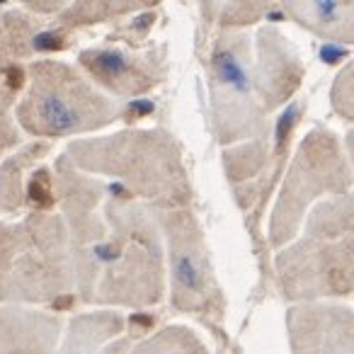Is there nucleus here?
Masks as SVG:
<instances>
[{"mask_svg": "<svg viewBox=\"0 0 354 354\" xmlns=\"http://www.w3.org/2000/svg\"><path fill=\"white\" fill-rule=\"evenodd\" d=\"M255 90L270 117L294 102L304 83V61L296 46L277 27H260L255 37Z\"/></svg>", "mask_w": 354, "mask_h": 354, "instance_id": "9b49d317", "label": "nucleus"}, {"mask_svg": "<svg viewBox=\"0 0 354 354\" xmlns=\"http://www.w3.org/2000/svg\"><path fill=\"white\" fill-rule=\"evenodd\" d=\"M78 170L117 183V192L158 212L189 209L192 183L183 146L167 129H119L107 136L75 138L66 148Z\"/></svg>", "mask_w": 354, "mask_h": 354, "instance_id": "f257e3e1", "label": "nucleus"}, {"mask_svg": "<svg viewBox=\"0 0 354 354\" xmlns=\"http://www.w3.org/2000/svg\"><path fill=\"white\" fill-rule=\"evenodd\" d=\"M153 214L165 238L172 308L207 323H221L226 315V296L214 272L212 252L199 218L192 209H153Z\"/></svg>", "mask_w": 354, "mask_h": 354, "instance_id": "0eeeda50", "label": "nucleus"}, {"mask_svg": "<svg viewBox=\"0 0 354 354\" xmlns=\"http://www.w3.org/2000/svg\"><path fill=\"white\" fill-rule=\"evenodd\" d=\"M127 325L124 315L114 310H97V313L78 315L71 320L68 335L61 342L56 354H97L119 337Z\"/></svg>", "mask_w": 354, "mask_h": 354, "instance_id": "f3484780", "label": "nucleus"}, {"mask_svg": "<svg viewBox=\"0 0 354 354\" xmlns=\"http://www.w3.org/2000/svg\"><path fill=\"white\" fill-rule=\"evenodd\" d=\"M129 352H131V339L119 337V339H114V342H109L107 347L97 354H129Z\"/></svg>", "mask_w": 354, "mask_h": 354, "instance_id": "a878e982", "label": "nucleus"}, {"mask_svg": "<svg viewBox=\"0 0 354 354\" xmlns=\"http://www.w3.org/2000/svg\"><path fill=\"white\" fill-rule=\"evenodd\" d=\"M354 236V189L339 197L318 202L308 212L304 223V238L335 241Z\"/></svg>", "mask_w": 354, "mask_h": 354, "instance_id": "6ab92c4d", "label": "nucleus"}, {"mask_svg": "<svg viewBox=\"0 0 354 354\" xmlns=\"http://www.w3.org/2000/svg\"><path fill=\"white\" fill-rule=\"evenodd\" d=\"M277 281L291 306L354 296V236L299 238L277 252Z\"/></svg>", "mask_w": 354, "mask_h": 354, "instance_id": "1a4fd4ad", "label": "nucleus"}, {"mask_svg": "<svg viewBox=\"0 0 354 354\" xmlns=\"http://www.w3.org/2000/svg\"><path fill=\"white\" fill-rule=\"evenodd\" d=\"M138 8H151L148 3H71L59 12V27L64 32H73L80 27L100 25V22L122 17Z\"/></svg>", "mask_w": 354, "mask_h": 354, "instance_id": "412c9836", "label": "nucleus"}, {"mask_svg": "<svg viewBox=\"0 0 354 354\" xmlns=\"http://www.w3.org/2000/svg\"><path fill=\"white\" fill-rule=\"evenodd\" d=\"M216 10V22L221 32H243L245 27L262 20L270 3H221Z\"/></svg>", "mask_w": 354, "mask_h": 354, "instance_id": "4be33fe9", "label": "nucleus"}, {"mask_svg": "<svg viewBox=\"0 0 354 354\" xmlns=\"http://www.w3.org/2000/svg\"><path fill=\"white\" fill-rule=\"evenodd\" d=\"M252 41L248 32H221L209 54V114L223 148L270 136L252 73Z\"/></svg>", "mask_w": 354, "mask_h": 354, "instance_id": "423d86ee", "label": "nucleus"}, {"mask_svg": "<svg viewBox=\"0 0 354 354\" xmlns=\"http://www.w3.org/2000/svg\"><path fill=\"white\" fill-rule=\"evenodd\" d=\"M12 104H15L12 95L0 93V158L15 146H20V131H17L15 117H12Z\"/></svg>", "mask_w": 354, "mask_h": 354, "instance_id": "393cba45", "label": "nucleus"}, {"mask_svg": "<svg viewBox=\"0 0 354 354\" xmlns=\"http://www.w3.org/2000/svg\"><path fill=\"white\" fill-rule=\"evenodd\" d=\"M61 328L59 315L30 306H0V354H54Z\"/></svg>", "mask_w": 354, "mask_h": 354, "instance_id": "4468645a", "label": "nucleus"}, {"mask_svg": "<svg viewBox=\"0 0 354 354\" xmlns=\"http://www.w3.org/2000/svg\"><path fill=\"white\" fill-rule=\"evenodd\" d=\"M25 90V97L15 104L17 127L44 141L83 136L124 119L122 104L64 61L32 64Z\"/></svg>", "mask_w": 354, "mask_h": 354, "instance_id": "20e7f679", "label": "nucleus"}, {"mask_svg": "<svg viewBox=\"0 0 354 354\" xmlns=\"http://www.w3.org/2000/svg\"><path fill=\"white\" fill-rule=\"evenodd\" d=\"M56 175V202L61 204V216L68 226L71 250H73L75 294L80 304H95L97 289V267L95 250L107 238V221L102 214L104 185L97 177L78 170L71 158L59 156L54 162Z\"/></svg>", "mask_w": 354, "mask_h": 354, "instance_id": "6e6552de", "label": "nucleus"}, {"mask_svg": "<svg viewBox=\"0 0 354 354\" xmlns=\"http://www.w3.org/2000/svg\"><path fill=\"white\" fill-rule=\"evenodd\" d=\"M354 189V170L339 136L325 124L313 127L296 146L270 216L267 238L274 250L294 243L306 216L323 197Z\"/></svg>", "mask_w": 354, "mask_h": 354, "instance_id": "39448f33", "label": "nucleus"}, {"mask_svg": "<svg viewBox=\"0 0 354 354\" xmlns=\"http://www.w3.org/2000/svg\"><path fill=\"white\" fill-rule=\"evenodd\" d=\"M129 354H209V349L187 325H165L133 344Z\"/></svg>", "mask_w": 354, "mask_h": 354, "instance_id": "aec40b11", "label": "nucleus"}, {"mask_svg": "<svg viewBox=\"0 0 354 354\" xmlns=\"http://www.w3.org/2000/svg\"><path fill=\"white\" fill-rule=\"evenodd\" d=\"M330 104L337 117L354 124V59L335 75L333 88H330Z\"/></svg>", "mask_w": 354, "mask_h": 354, "instance_id": "5701e85b", "label": "nucleus"}, {"mask_svg": "<svg viewBox=\"0 0 354 354\" xmlns=\"http://www.w3.org/2000/svg\"><path fill=\"white\" fill-rule=\"evenodd\" d=\"M344 151H347L349 162H352V170H354V127L344 133Z\"/></svg>", "mask_w": 354, "mask_h": 354, "instance_id": "bb28decb", "label": "nucleus"}, {"mask_svg": "<svg viewBox=\"0 0 354 354\" xmlns=\"http://www.w3.org/2000/svg\"><path fill=\"white\" fill-rule=\"evenodd\" d=\"M27 199L32 202L35 212L49 214L54 209L56 202V183L51 172L46 167H39L37 172H32L27 180Z\"/></svg>", "mask_w": 354, "mask_h": 354, "instance_id": "b1692460", "label": "nucleus"}, {"mask_svg": "<svg viewBox=\"0 0 354 354\" xmlns=\"http://www.w3.org/2000/svg\"><path fill=\"white\" fill-rule=\"evenodd\" d=\"M51 143L37 141L30 146L12 153L3 165H0V209L6 212H20L27 202V172L35 167L37 160L49 156Z\"/></svg>", "mask_w": 354, "mask_h": 354, "instance_id": "a211bd4d", "label": "nucleus"}, {"mask_svg": "<svg viewBox=\"0 0 354 354\" xmlns=\"http://www.w3.org/2000/svg\"><path fill=\"white\" fill-rule=\"evenodd\" d=\"M286 17L306 32L335 44H354V3L347 0H289Z\"/></svg>", "mask_w": 354, "mask_h": 354, "instance_id": "2eb2a0df", "label": "nucleus"}, {"mask_svg": "<svg viewBox=\"0 0 354 354\" xmlns=\"http://www.w3.org/2000/svg\"><path fill=\"white\" fill-rule=\"evenodd\" d=\"M71 236L61 214L0 223V304H78Z\"/></svg>", "mask_w": 354, "mask_h": 354, "instance_id": "7ed1b4c3", "label": "nucleus"}, {"mask_svg": "<svg viewBox=\"0 0 354 354\" xmlns=\"http://www.w3.org/2000/svg\"><path fill=\"white\" fill-rule=\"evenodd\" d=\"M46 27L22 10H6L0 15V80L12 66L39 51Z\"/></svg>", "mask_w": 354, "mask_h": 354, "instance_id": "dca6fc26", "label": "nucleus"}, {"mask_svg": "<svg viewBox=\"0 0 354 354\" xmlns=\"http://www.w3.org/2000/svg\"><path fill=\"white\" fill-rule=\"evenodd\" d=\"M107 238L95 250V304L148 308L165 296V248L151 207L114 189L102 207Z\"/></svg>", "mask_w": 354, "mask_h": 354, "instance_id": "f03ea898", "label": "nucleus"}, {"mask_svg": "<svg viewBox=\"0 0 354 354\" xmlns=\"http://www.w3.org/2000/svg\"><path fill=\"white\" fill-rule=\"evenodd\" d=\"M223 172L243 212L255 209L262 214L267 197L274 189L279 172L272 158L270 136L223 148Z\"/></svg>", "mask_w": 354, "mask_h": 354, "instance_id": "ddd939ff", "label": "nucleus"}, {"mask_svg": "<svg viewBox=\"0 0 354 354\" xmlns=\"http://www.w3.org/2000/svg\"><path fill=\"white\" fill-rule=\"evenodd\" d=\"M78 64L97 88L117 97H141L156 90L167 75V54L160 46L146 51L95 46L80 51Z\"/></svg>", "mask_w": 354, "mask_h": 354, "instance_id": "9d476101", "label": "nucleus"}, {"mask_svg": "<svg viewBox=\"0 0 354 354\" xmlns=\"http://www.w3.org/2000/svg\"><path fill=\"white\" fill-rule=\"evenodd\" d=\"M291 354H354V310L315 301L286 310Z\"/></svg>", "mask_w": 354, "mask_h": 354, "instance_id": "f8f14e48", "label": "nucleus"}]
</instances>
